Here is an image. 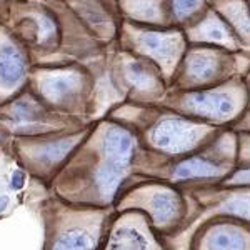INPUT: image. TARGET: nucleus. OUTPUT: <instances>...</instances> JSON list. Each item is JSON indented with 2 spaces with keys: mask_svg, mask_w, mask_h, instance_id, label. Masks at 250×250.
<instances>
[{
  "mask_svg": "<svg viewBox=\"0 0 250 250\" xmlns=\"http://www.w3.org/2000/svg\"><path fill=\"white\" fill-rule=\"evenodd\" d=\"M205 37L210 39V40H224L225 37V32L220 29L219 25H213L212 29H208V32L205 34Z\"/></svg>",
  "mask_w": 250,
  "mask_h": 250,
  "instance_id": "obj_22",
  "label": "nucleus"
},
{
  "mask_svg": "<svg viewBox=\"0 0 250 250\" xmlns=\"http://www.w3.org/2000/svg\"><path fill=\"white\" fill-rule=\"evenodd\" d=\"M9 197L7 195H0V213H2L3 210H5L7 207H9Z\"/></svg>",
  "mask_w": 250,
  "mask_h": 250,
  "instance_id": "obj_23",
  "label": "nucleus"
},
{
  "mask_svg": "<svg viewBox=\"0 0 250 250\" xmlns=\"http://www.w3.org/2000/svg\"><path fill=\"white\" fill-rule=\"evenodd\" d=\"M139 43L144 52H147L152 57L168 62L177 55L179 50V37L170 34H159V32H145L140 34Z\"/></svg>",
  "mask_w": 250,
  "mask_h": 250,
  "instance_id": "obj_8",
  "label": "nucleus"
},
{
  "mask_svg": "<svg viewBox=\"0 0 250 250\" xmlns=\"http://www.w3.org/2000/svg\"><path fill=\"white\" fill-rule=\"evenodd\" d=\"M229 184L235 185V184H242V185H249L250 184V168H244V170H239L235 175L229 180Z\"/></svg>",
  "mask_w": 250,
  "mask_h": 250,
  "instance_id": "obj_20",
  "label": "nucleus"
},
{
  "mask_svg": "<svg viewBox=\"0 0 250 250\" xmlns=\"http://www.w3.org/2000/svg\"><path fill=\"white\" fill-rule=\"evenodd\" d=\"M25 74V60L14 45L0 47V85L10 88Z\"/></svg>",
  "mask_w": 250,
  "mask_h": 250,
  "instance_id": "obj_9",
  "label": "nucleus"
},
{
  "mask_svg": "<svg viewBox=\"0 0 250 250\" xmlns=\"http://www.w3.org/2000/svg\"><path fill=\"white\" fill-rule=\"evenodd\" d=\"M132 14L142 19L159 17V2L157 0H130L128 3Z\"/></svg>",
  "mask_w": 250,
  "mask_h": 250,
  "instance_id": "obj_16",
  "label": "nucleus"
},
{
  "mask_svg": "<svg viewBox=\"0 0 250 250\" xmlns=\"http://www.w3.org/2000/svg\"><path fill=\"white\" fill-rule=\"evenodd\" d=\"M224 173V167L215 162L213 159H208L205 155H195L190 159H185L173 167L172 175L175 180H210L219 179Z\"/></svg>",
  "mask_w": 250,
  "mask_h": 250,
  "instance_id": "obj_7",
  "label": "nucleus"
},
{
  "mask_svg": "<svg viewBox=\"0 0 250 250\" xmlns=\"http://www.w3.org/2000/svg\"><path fill=\"white\" fill-rule=\"evenodd\" d=\"M80 9H82V14L85 15V19L90 20L92 23L105 22V14H104L102 9L97 5L94 0H82L80 2Z\"/></svg>",
  "mask_w": 250,
  "mask_h": 250,
  "instance_id": "obj_17",
  "label": "nucleus"
},
{
  "mask_svg": "<svg viewBox=\"0 0 250 250\" xmlns=\"http://www.w3.org/2000/svg\"><path fill=\"white\" fill-rule=\"evenodd\" d=\"M127 75L137 87L144 88V90H148V88H152L155 85L154 75H152L140 62H132L127 68Z\"/></svg>",
  "mask_w": 250,
  "mask_h": 250,
  "instance_id": "obj_15",
  "label": "nucleus"
},
{
  "mask_svg": "<svg viewBox=\"0 0 250 250\" xmlns=\"http://www.w3.org/2000/svg\"><path fill=\"white\" fill-rule=\"evenodd\" d=\"M193 114L207 117V119L225 120L235 114V100L230 94L225 92H204L193 94L185 100Z\"/></svg>",
  "mask_w": 250,
  "mask_h": 250,
  "instance_id": "obj_5",
  "label": "nucleus"
},
{
  "mask_svg": "<svg viewBox=\"0 0 250 250\" xmlns=\"http://www.w3.org/2000/svg\"><path fill=\"white\" fill-rule=\"evenodd\" d=\"M147 208L155 229L162 232L177 230L185 215V204L182 197L172 188H157L148 195Z\"/></svg>",
  "mask_w": 250,
  "mask_h": 250,
  "instance_id": "obj_3",
  "label": "nucleus"
},
{
  "mask_svg": "<svg viewBox=\"0 0 250 250\" xmlns=\"http://www.w3.org/2000/svg\"><path fill=\"white\" fill-rule=\"evenodd\" d=\"M219 60L208 54H195L188 60L187 72L193 80H207L219 72Z\"/></svg>",
  "mask_w": 250,
  "mask_h": 250,
  "instance_id": "obj_13",
  "label": "nucleus"
},
{
  "mask_svg": "<svg viewBox=\"0 0 250 250\" xmlns=\"http://www.w3.org/2000/svg\"><path fill=\"white\" fill-rule=\"evenodd\" d=\"M125 170H127V167H122V165H119L115 162H110L108 159L105 164L100 165L95 175V184H97V188H99L100 195H102L104 199H112V195L117 192L120 182L124 180Z\"/></svg>",
  "mask_w": 250,
  "mask_h": 250,
  "instance_id": "obj_11",
  "label": "nucleus"
},
{
  "mask_svg": "<svg viewBox=\"0 0 250 250\" xmlns=\"http://www.w3.org/2000/svg\"><path fill=\"white\" fill-rule=\"evenodd\" d=\"M102 147L105 159L122 167H128L135 154V139L122 127H110L104 134Z\"/></svg>",
  "mask_w": 250,
  "mask_h": 250,
  "instance_id": "obj_6",
  "label": "nucleus"
},
{
  "mask_svg": "<svg viewBox=\"0 0 250 250\" xmlns=\"http://www.w3.org/2000/svg\"><path fill=\"white\" fill-rule=\"evenodd\" d=\"M97 237L85 229H70L59 235L52 250H95Z\"/></svg>",
  "mask_w": 250,
  "mask_h": 250,
  "instance_id": "obj_12",
  "label": "nucleus"
},
{
  "mask_svg": "<svg viewBox=\"0 0 250 250\" xmlns=\"http://www.w3.org/2000/svg\"><path fill=\"white\" fill-rule=\"evenodd\" d=\"M199 3H200V0H173L172 9H173L175 17L184 19L193 14V12L197 10V7H199Z\"/></svg>",
  "mask_w": 250,
  "mask_h": 250,
  "instance_id": "obj_19",
  "label": "nucleus"
},
{
  "mask_svg": "<svg viewBox=\"0 0 250 250\" xmlns=\"http://www.w3.org/2000/svg\"><path fill=\"white\" fill-rule=\"evenodd\" d=\"M207 135V128L187 120L165 119L150 132V142L155 148L167 154H185L195 148Z\"/></svg>",
  "mask_w": 250,
  "mask_h": 250,
  "instance_id": "obj_1",
  "label": "nucleus"
},
{
  "mask_svg": "<svg viewBox=\"0 0 250 250\" xmlns=\"http://www.w3.org/2000/svg\"><path fill=\"white\" fill-rule=\"evenodd\" d=\"M105 250H164L145 227L124 222L110 232Z\"/></svg>",
  "mask_w": 250,
  "mask_h": 250,
  "instance_id": "obj_4",
  "label": "nucleus"
},
{
  "mask_svg": "<svg viewBox=\"0 0 250 250\" xmlns=\"http://www.w3.org/2000/svg\"><path fill=\"white\" fill-rule=\"evenodd\" d=\"M190 250H250V229L233 222H215L193 235Z\"/></svg>",
  "mask_w": 250,
  "mask_h": 250,
  "instance_id": "obj_2",
  "label": "nucleus"
},
{
  "mask_svg": "<svg viewBox=\"0 0 250 250\" xmlns=\"http://www.w3.org/2000/svg\"><path fill=\"white\" fill-rule=\"evenodd\" d=\"M79 87V77L75 74H52L42 79L40 88L47 99L59 102L63 97L74 94Z\"/></svg>",
  "mask_w": 250,
  "mask_h": 250,
  "instance_id": "obj_10",
  "label": "nucleus"
},
{
  "mask_svg": "<svg viewBox=\"0 0 250 250\" xmlns=\"http://www.w3.org/2000/svg\"><path fill=\"white\" fill-rule=\"evenodd\" d=\"M14 112L20 122H32V120H35L39 117L37 107L30 100H20L17 105H15Z\"/></svg>",
  "mask_w": 250,
  "mask_h": 250,
  "instance_id": "obj_18",
  "label": "nucleus"
},
{
  "mask_svg": "<svg viewBox=\"0 0 250 250\" xmlns=\"http://www.w3.org/2000/svg\"><path fill=\"white\" fill-rule=\"evenodd\" d=\"M77 140H79L77 137H68V139H62V140H57V142L47 144L39 150L37 157L40 160H43L45 164L60 162V160L72 150V147L77 144Z\"/></svg>",
  "mask_w": 250,
  "mask_h": 250,
  "instance_id": "obj_14",
  "label": "nucleus"
},
{
  "mask_svg": "<svg viewBox=\"0 0 250 250\" xmlns=\"http://www.w3.org/2000/svg\"><path fill=\"white\" fill-rule=\"evenodd\" d=\"M23 185H25V173L22 170H15L10 179V188L12 190H19V188H22Z\"/></svg>",
  "mask_w": 250,
  "mask_h": 250,
  "instance_id": "obj_21",
  "label": "nucleus"
}]
</instances>
